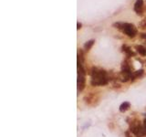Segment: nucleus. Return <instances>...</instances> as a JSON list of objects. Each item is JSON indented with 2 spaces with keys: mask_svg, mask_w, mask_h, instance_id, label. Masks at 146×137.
<instances>
[{
  "mask_svg": "<svg viewBox=\"0 0 146 137\" xmlns=\"http://www.w3.org/2000/svg\"><path fill=\"white\" fill-rule=\"evenodd\" d=\"M89 74L92 78V81H91L92 86H98V85H106L109 81L107 72L103 69H99L98 68L93 67L91 68Z\"/></svg>",
  "mask_w": 146,
  "mask_h": 137,
  "instance_id": "obj_1",
  "label": "nucleus"
},
{
  "mask_svg": "<svg viewBox=\"0 0 146 137\" xmlns=\"http://www.w3.org/2000/svg\"><path fill=\"white\" fill-rule=\"evenodd\" d=\"M122 31L123 33L127 35L128 37L130 38H134L137 35V28L134 24H130V23H123L122 26Z\"/></svg>",
  "mask_w": 146,
  "mask_h": 137,
  "instance_id": "obj_2",
  "label": "nucleus"
},
{
  "mask_svg": "<svg viewBox=\"0 0 146 137\" xmlns=\"http://www.w3.org/2000/svg\"><path fill=\"white\" fill-rule=\"evenodd\" d=\"M134 11L138 16H141L143 13V0H136L134 4Z\"/></svg>",
  "mask_w": 146,
  "mask_h": 137,
  "instance_id": "obj_3",
  "label": "nucleus"
},
{
  "mask_svg": "<svg viewBox=\"0 0 146 137\" xmlns=\"http://www.w3.org/2000/svg\"><path fill=\"white\" fill-rule=\"evenodd\" d=\"M85 76L84 75L79 74L78 75V91H82L85 88Z\"/></svg>",
  "mask_w": 146,
  "mask_h": 137,
  "instance_id": "obj_4",
  "label": "nucleus"
},
{
  "mask_svg": "<svg viewBox=\"0 0 146 137\" xmlns=\"http://www.w3.org/2000/svg\"><path fill=\"white\" fill-rule=\"evenodd\" d=\"M135 48H136L137 52H138L140 55L143 56V57L146 56V48H144L143 46H141V45H136Z\"/></svg>",
  "mask_w": 146,
  "mask_h": 137,
  "instance_id": "obj_5",
  "label": "nucleus"
},
{
  "mask_svg": "<svg viewBox=\"0 0 146 137\" xmlns=\"http://www.w3.org/2000/svg\"><path fill=\"white\" fill-rule=\"evenodd\" d=\"M122 50L126 53V55L127 57H134L135 56V53L134 51H132V50L129 47H127L126 45H123L122 46Z\"/></svg>",
  "mask_w": 146,
  "mask_h": 137,
  "instance_id": "obj_6",
  "label": "nucleus"
},
{
  "mask_svg": "<svg viewBox=\"0 0 146 137\" xmlns=\"http://www.w3.org/2000/svg\"><path fill=\"white\" fill-rule=\"evenodd\" d=\"M84 101L87 104H91V101L94 100V95L93 94H88V95H86L84 97Z\"/></svg>",
  "mask_w": 146,
  "mask_h": 137,
  "instance_id": "obj_7",
  "label": "nucleus"
},
{
  "mask_svg": "<svg viewBox=\"0 0 146 137\" xmlns=\"http://www.w3.org/2000/svg\"><path fill=\"white\" fill-rule=\"evenodd\" d=\"M129 108H130V103L125 101V103H123L121 106H120V111H121L122 113H123V112L127 111Z\"/></svg>",
  "mask_w": 146,
  "mask_h": 137,
  "instance_id": "obj_8",
  "label": "nucleus"
},
{
  "mask_svg": "<svg viewBox=\"0 0 146 137\" xmlns=\"http://www.w3.org/2000/svg\"><path fill=\"white\" fill-rule=\"evenodd\" d=\"M94 42H95V41H94L93 39H91V40H89V41H88L87 43H85V44H84V50H87V51L89 50L91 48V47L93 46Z\"/></svg>",
  "mask_w": 146,
  "mask_h": 137,
  "instance_id": "obj_9",
  "label": "nucleus"
},
{
  "mask_svg": "<svg viewBox=\"0 0 146 137\" xmlns=\"http://www.w3.org/2000/svg\"><path fill=\"white\" fill-rule=\"evenodd\" d=\"M112 26H114V28H118V29H122L123 23H122V22H116V23H114Z\"/></svg>",
  "mask_w": 146,
  "mask_h": 137,
  "instance_id": "obj_10",
  "label": "nucleus"
},
{
  "mask_svg": "<svg viewBox=\"0 0 146 137\" xmlns=\"http://www.w3.org/2000/svg\"><path fill=\"white\" fill-rule=\"evenodd\" d=\"M139 28H146V19H143L139 23Z\"/></svg>",
  "mask_w": 146,
  "mask_h": 137,
  "instance_id": "obj_11",
  "label": "nucleus"
},
{
  "mask_svg": "<svg viewBox=\"0 0 146 137\" xmlns=\"http://www.w3.org/2000/svg\"><path fill=\"white\" fill-rule=\"evenodd\" d=\"M140 37L141 38H144L145 40H146V33H141V34H140Z\"/></svg>",
  "mask_w": 146,
  "mask_h": 137,
  "instance_id": "obj_12",
  "label": "nucleus"
},
{
  "mask_svg": "<svg viewBox=\"0 0 146 137\" xmlns=\"http://www.w3.org/2000/svg\"><path fill=\"white\" fill-rule=\"evenodd\" d=\"M77 26H78V28H78V29H80V28H81V26H82V25H81V24L80 23V22H78V24H77Z\"/></svg>",
  "mask_w": 146,
  "mask_h": 137,
  "instance_id": "obj_13",
  "label": "nucleus"
},
{
  "mask_svg": "<svg viewBox=\"0 0 146 137\" xmlns=\"http://www.w3.org/2000/svg\"><path fill=\"white\" fill-rule=\"evenodd\" d=\"M126 137H130V134H129L128 132H126Z\"/></svg>",
  "mask_w": 146,
  "mask_h": 137,
  "instance_id": "obj_14",
  "label": "nucleus"
},
{
  "mask_svg": "<svg viewBox=\"0 0 146 137\" xmlns=\"http://www.w3.org/2000/svg\"><path fill=\"white\" fill-rule=\"evenodd\" d=\"M144 126L146 127V118H145V120H144Z\"/></svg>",
  "mask_w": 146,
  "mask_h": 137,
  "instance_id": "obj_15",
  "label": "nucleus"
},
{
  "mask_svg": "<svg viewBox=\"0 0 146 137\" xmlns=\"http://www.w3.org/2000/svg\"><path fill=\"white\" fill-rule=\"evenodd\" d=\"M144 63H145V65H146V60H145V61H144Z\"/></svg>",
  "mask_w": 146,
  "mask_h": 137,
  "instance_id": "obj_16",
  "label": "nucleus"
},
{
  "mask_svg": "<svg viewBox=\"0 0 146 137\" xmlns=\"http://www.w3.org/2000/svg\"><path fill=\"white\" fill-rule=\"evenodd\" d=\"M145 43H146V40H145Z\"/></svg>",
  "mask_w": 146,
  "mask_h": 137,
  "instance_id": "obj_17",
  "label": "nucleus"
}]
</instances>
